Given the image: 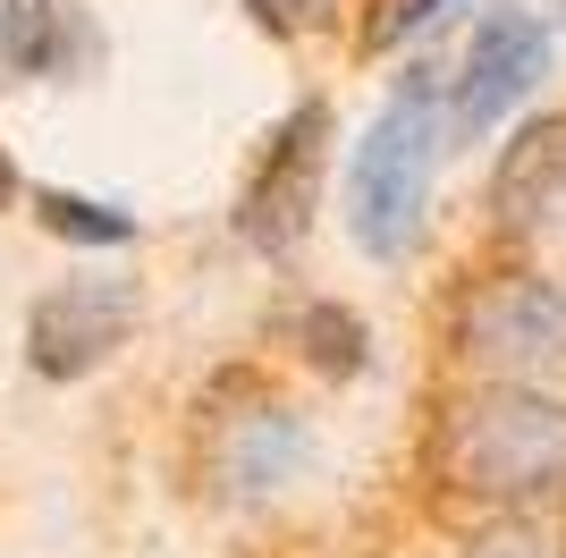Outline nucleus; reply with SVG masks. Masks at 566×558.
Instances as JSON below:
<instances>
[{
  "instance_id": "nucleus-1",
  "label": "nucleus",
  "mask_w": 566,
  "mask_h": 558,
  "mask_svg": "<svg viewBox=\"0 0 566 558\" xmlns=\"http://www.w3.org/2000/svg\"><path fill=\"white\" fill-rule=\"evenodd\" d=\"M449 153V85L431 69H406V85L380 102L347 162V229L373 262H406L431 211V178Z\"/></svg>"
},
{
  "instance_id": "nucleus-2",
  "label": "nucleus",
  "mask_w": 566,
  "mask_h": 558,
  "mask_svg": "<svg viewBox=\"0 0 566 558\" xmlns=\"http://www.w3.org/2000/svg\"><path fill=\"white\" fill-rule=\"evenodd\" d=\"M440 474L482 508H549L566 499V397L549 390H465L440 415Z\"/></svg>"
},
{
  "instance_id": "nucleus-3",
  "label": "nucleus",
  "mask_w": 566,
  "mask_h": 558,
  "mask_svg": "<svg viewBox=\"0 0 566 558\" xmlns=\"http://www.w3.org/2000/svg\"><path fill=\"white\" fill-rule=\"evenodd\" d=\"M457 355L491 381L549 390L566 381V279L542 271H499L457 304Z\"/></svg>"
},
{
  "instance_id": "nucleus-4",
  "label": "nucleus",
  "mask_w": 566,
  "mask_h": 558,
  "mask_svg": "<svg viewBox=\"0 0 566 558\" xmlns=\"http://www.w3.org/2000/svg\"><path fill=\"white\" fill-rule=\"evenodd\" d=\"M322 178H331V111L322 102H296V111L271 127L254 178L237 195V237L254 255H296L322 211Z\"/></svg>"
},
{
  "instance_id": "nucleus-5",
  "label": "nucleus",
  "mask_w": 566,
  "mask_h": 558,
  "mask_svg": "<svg viewBox=\"0 0 566 558\" xmlns=\"http://www.w3.org/2000/svg\"><path fill=\"white\" fill-rule=\"evenodd\" d=\"M542 76H549V25L524 18V9H491L449 76V136L499 127L524 93H542Z\"/></svg>"
},
{
  "instance_id": "nucleus-6",
  "label": "nucleus",
  "mask_w": 566,
  "mask_h": 558,
  "mask_svg": "<svg viewBox=\"0 0 566 558\" xmlns=\"http://www.w3.org/2000/svg\"><path fill=\"white\" fill-rule=\"evenodd\" d=\"M136 288L127 279H69V288H51L34 313H25V355L43 381H85L94 364H111L127 348V330H136Z\"/></svg>"
},
{
  "instance_id": "nucleus-7",
  "label": "nucleus",
  "mask_w": 566,
  "mask_h": 558,
  "mask_svg": "<svg viewBox=\"0 0 566 558\" xmlns=\"http://www.w3.org/2000/svg\"><path fill=\"white\" fill-rule=\"evenodd\" d=\"M558 211H566V111H549V118H524L516 144L499 153L491 220L507 237H533V229H549Z\"/></svg>"
},
{
  "instance_id": "nucleus-8",
  "label": "nucleus",
  "mask_w": 566,
  "mask_h": 558,
  "mask_svg": "<svg viewBox=\"0 0 566 558\" xmlns=\"http://www.w3.org/2000/svg\"><path fill=\"white\" fill-rule=\"evenodd\" d=\"M296 465H305V423L287 415V406H245V415L212 441V474H220V490H237V499L280 490Z\"/></svg>"
},
{
  "instance_id": "nucleus-9",
  "label": "nucleus",
  "mask_w": 566,
  "mask_h": 558,
  "mask_svg": "<svg viewBox=\"0 0 566 558\" xmlns=\"http://www.w3.org/2000/svg\"><path fill=\"white\" fill-rule=\"evenodd\" d=\"M94 60V25L76 0H0V69L9 76H69Z\"/></svg>"
},
{
  "instance_id": "nucleus-10",
  "label": "nucleus",
  "mask_w": 566,
  "mask_h": 558,
  "mask_svg": "<svg viewBox=\"0 0 566 558\" xmlns=\"http://www.w3.org/2000/svg\"><path fill=\"white\" fill-rule=\"evenodd\" d=\"M34 211H43L51 237H76V246H127V237H136V220H127V211L85 204V195H60V186H43V195H34Z\"/></svg>"
},
{
  "instance_id": "nucleus-11",
  "label": "nucleus",
  "mask_w": 566,
  "mask_h": 558,
  "mask_svg": "<svg viewBox=\"0 0 566 558\" xmlns=\"http://www.w3.org/2000/svg\"><path fill=\"white\" fill-rule=\"evenodd\" d=\"M305 330H313V364H322V372H364V322H355V313L313 304Z\"/></svg>"
},
{
  "instance_id": "nucleus-12",
  "label": "nucleus",
  "mask_w": 566,
  "mask_h": 558,
  "mask_svg": "<svg viewBox=\"0 0 566 558\" xmlns=\"http://www.w3.org/2000/svg\"><path fill=\"white\" fill-rule=\"evenodd\" d=\"M457 0H373V18H364V43L373 51H398L406 34H423V25H440Z\"/></svg>"
},
{
  "instance_id": "nucleus-13",
  "label": "nucleus",
  "mask_w": 566,
  "mask_h": 558,
  "mask_svg": "<svg viewBox=\"0 0 566 558\" xmlns=\"http://www.w3.org/2000/svg\"><path fill=\"white\" fill-rule=\"evenodd\" d=\"M245 9H254L262 25H296V18H313L322 0H245Z\"/></svg>"
},
{
  "instance_id": "nucleus-14",
  "label": "nucleus",
  "mask_w": 566,
  "mask_h": 558,
  "mask_svg": "<svg viewBox=\"0 0 566 558\" xmlns=\"http://www.w3.org/2000/svg\"><path fill=\"white\" fill-rule=\"evenodd\" d=\"M18 204V162H9V153H0V211Z\"/></svg>"
}]
</instances>
